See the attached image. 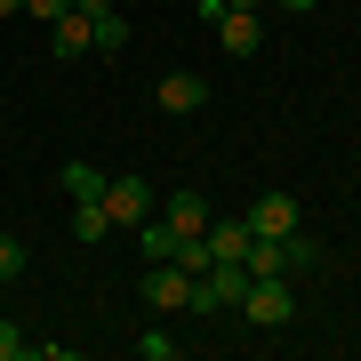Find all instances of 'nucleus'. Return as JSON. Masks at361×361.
I'll return each instance as SVG.
<instances>
[{
	"label": "nucleus",
	"mask_w": 361,
	"mask_h": 361,
	"mask_svg": "<svg viewBox=\"0 0 361 361\" xmlns=\"http://www.w3.org/2000/svg\"><path fill=\"white\" fill-rule=\"evenodd\" d=\"M249 273H289V281H305V273H322V241H305V233H249Z\"/></svg>",
	"instance_id": "f257e3e1"
},
{
	"label": "nucleus",
	"mask_w": 361,
	"mask_h": 361,
	"mask_svg": "<svg viewBox=\"0 0 361 361\" xmlns=\"http://www.w3.org/2000/svg\"><path fill=\"white\" fill-rule=\"evenodd\" d=\"M241 313H249L257 329H289V322H297V281H289V273H249Z\"/></svg>",
	"instance_id": "f03ea898"
},
{
	"label": "nucleus",
	"mask_w": 361,
	"mask_h": 361,
	"mask_svg": "<svg viewBox=\"0 0 361 361\" xmlns=\"http://www.w3.org/2000/svg\"><path fill=\"white\" fill-rule=\"evenodd\" d=\"M193 289H201V273H185L177 257H153V273H137V297L153 313H193Z\"/></svg>",
	"instance_id": "7ed1b4c3"
},
{
	"label": "nucleus",
	"mask_w": 361,
	"mask_h": 361,
	"mask_svg": "<svg viewBox=\"0 0 361 361\" xmlns=\"http://www.w3.org/2000/svg\"><path fill=\"white\" fill-rule=\"evenodd\" d=\"M209 25H217V40H225V56H257L265 49V16L257 8H225V0H209Z\"/></svg>",
	"instance_id": "20e7f679"
},
{
	"label": "nucleus",
	"mask_w": 361,
	"mask_h": 361,
	"mask_svg": "<svg viewBox=\"0 0 361 361\" xmlns=\"http://www.w3.org/2000/svg\"><path fill=\"white\" fill-rule=\"evenodd\" d=\"M153 185H145L137 177V169H129V177H104V217H113V225H145V217H153Z\"/></svg>",
	"instance_id": "39448f33"
},
{
	"label": "nucleus",
	"mask_w": 361,
	"mask_h": 361,
	"mask_svg": "<svg viewBox=\"0 0 361 361\" xmlns=\"http://www.w3.org/2000/svg\"><path fill=\"white\" fill-rule=\"evenodd\" d=\"M153 104H161V113H177V121H185V113H201V104H209V80L177 65V73H161V80H153Z\"/></svg>",
	"instance_id": "423d86ee"
},
{
	"label": "nucleus",
	"mask_w": 361,
	"mask_h": 361,
	"mask_svg": "<svg viewBox=\"0 0 361 361\" xmlns=\"http://www.w3.org/2000/svg\"><path fill=\"white\" fill-rule=\"evenodd\" d=\"M209 265H241L249 257V217H209Z\"/></svg>",
	"instance_id": "0eeeda50"
},
{
	"label": "nucleus",
	"mask_w": 361,
	"mask_h": 361,
	"mask_svg": "<svg viewBox=\"0 0 361 361\" xmlns=\"http://www.w3.org/2000/svg\"><path fill=\"white\" fill-rule=\"evenodd\" d=\"M209 217H217V209H209V201L193 193V185H185V193H169V201H161V225L177 233V241H185V233H209Z\"/></svg>",
	"instance_id": "6e6552de"
},
{
	"label": "nucleus",
	"mask_w": 361,
	"mask_h": 361,
	"mask_svg": "<svg viewBox=\"0 0 361 361\" xmlns=\"http://www.w3.org/2000/svg\"><path fill=\"white\" fill-rule=\"evenodd\" d=\"M249 233H297V193H257Z\"/></svg>",
	"instance_id": "1a4fd4ad"
},
{
	"label": "nucleus",
	"mask_w": 361,
	"mask_h": 361,
	"mask_svg": "<svg viewBox=\"0 0 361 361\" xmlns=\"http://www.w3.org/2000/svg\"><path fill=\"white\" fill-rule=\"evenodd\" d=\"M49 49H56V56H89V49H97L89 16H80V8H65V16H56V25H49Z\"/></svg>",
	"instance_id": "9d476101"
},
{
	"label": "nucleus",
	"mask_w": 361,
	"mask_h": 361,
	"mask_svg": "<svg viewBox=\"0 0 361 361\" xmlns=\"http://www.w3.org/2000/svg\"><path fill=\"white\" fill-rule=\"evenodd\" d=\"M104 233H113V217H104V201H73V241H80V249H97Z\"/></svg>",
	"instance_id": "9b49d317"
},
{
	"label": "nucleus",
	"mask_w": 361,
	"mask_h": 361,
	"mask_svg": "<svg viewBox=\"0 0 361 361\" xmlns=\"http://www.w3.org/2000/svg\"><path fill=\"white\" fill-rule=\"evenodd\" d=\"M89 32H97V56H129V16H89Z\"/></svg>",
	"instance_id": "f8f14e48"
},
{
	"label": "nucleus",
	"mask_w": 361,
	"mask_h": 361,
	"mask_svg": "<svg viewBox=\"0 0 361 361\" xmlns=\"http://www.w3.org/2000/svg\"><path fill=\"white\" fill-rule=\"evenodd\" d=\"M65 201H104V177L89 161H65Z\"/></svg>",
	"instance_id": "ddd939ff"
},
{
	"label": "nucleus",
	"mask_w": 361,
	"mask_h": 361,
	"mask_svg": "<svg viewBox=\"0 0 361 361\" xmlns=\"http://www.w3.org/2000/svg\"><path fill=\"white\" fill-rule=\"evenodd\" d=\"M8 281H25V241L0 233V289H8Z\"/></svg>",
	"instance_id": "4468645a"
},
{
	"label": "nucleus",
	"mask_w": 361,
	"mask_h": 361,
	"mask_svg": "<svg viewBox=\"0 0 361 361\" xmlns=\"http://www.w3.org/2000/svg\"><path fill=\"white\" fill-rule=\"evenodd\" d=\"M137 353H145V361H177V337H169V329H145Z\"/></svg>",
	"instance_id": "2eb2a0df"
},
{
	"label": "nucleus",
	"mask_w": 361,
	"mask_h": 361,
	"mask_svg": "<svg viewBox=\"0 0 361 361\" xmlns=\"http://www.w3.org/2000/svg\"><path fill=\"white\" fill-rule=\"evenodd\" d=\"M16 353H25V329H16V322H0V361H16Z\"/></svg>",
	"instance_id": "dca6fc26"
},
{
	"label": "nucleus",
	"mask_w": 361,
	"mask_h": 361,
	"mask_svg": "<svg viewBox=\"0 0 361 361\" xmlns=\"http://www.w3.org/2000/svg\"><path fill=\"white\" fill-rule=\"evenodd\" d=\"M25 8H32V16H49V25H56V16L73 8V0H25Z\"/></svg>",
	"instance_id": "f3484780"
},
{
	"label": "nucleus",
	"mask_w": 361,
	"mask_h": 361,
	"mask_svg": "<svg viewBox=\"0 0 361 361\" xmlns=\"http://www.w3.org/2000/svg\"><path fill=\"white\" fill-rule=\"evenodd\" d=\"M73 8H80V16H104V8H113V0H73Z\"/></svg>",
	"instance_id": "a211bd4d"
},
{
	"label": "nucleus",
	"mask_w": 361,
	"mask_h": 361,
	"mask_svg": "<svg viewBox=\"0 0 361 361\" xmlns=\"http://www.w3.org/2000/svg\"><path fill=\"white\" fill-rule=\"evenodd\" d=\"M225 8H265V0H225Z\"/></svg>",
	"instance_id": "6ab92c4d"
},
{
	"label": "nucleus",
	"mask_w": 361,
	"mask_h": 361,
	"mask_svg": "<svg viewBox=\"0 0 361 361\" xmlns=\"http://www.w3.org/2000/svg\"><path fill=\"white\" fill-rule=\"evenodd\" d=\"M16 8H25V0H0V16H16Z\"/></svg>",
	"instance_id": "aec40b11"
},
{
	"label": "nucleus",
	"mask_w": 361,
	"mask_h": 361,
	"mask_svg": "<svg viewBox=\"0 0 361 361\" xmlns=\"http://www.w3.org/2000/svg\"><path fill=\"white\" fill-rule=\"evenodd\" d=\"M281 8H297V16H305V8H313V0H281Z\"/></svg>",
	"instance_id": "412c9836"
}]
</instances>
